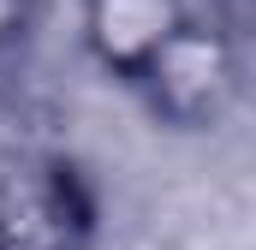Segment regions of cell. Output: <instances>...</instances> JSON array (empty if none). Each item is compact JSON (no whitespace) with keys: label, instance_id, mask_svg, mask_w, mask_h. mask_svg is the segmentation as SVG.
Returning a JSON list of instances; mask_svg holds the SVG:
<instances>
[{"label":"cell","instance_id":"obj_1","mask_svg":"<svg viewBox=\"0 0 256 250\" xmlns=\"http://www.w3.org/2000/svg\"><path fill=\"white\" fill-rule=\"evenodd\" d=\"M96 196L78 161L24 125H0V250H84Z\"/></svg>","mask_w":256,"mask_h":250},{"label":"cell","instance_id":"obj_2","mask_svg":"<svg viewBox=\"0 0 256 250\" xmlns=\"http://www.w3.org/2000/svg\"><path fill=\"white\" fill-rule=\"evenodd\" d=\"M238 36L220 30L214 18H185L161 48L155 60L131 78V90L149 102V114L173 131H214L238 108V90H244V66H238Z\"/></svg>","mask_w":256,"mask_h":250},{"label":"cell","instance_id":"obj_3","mask_svg":"<svg viewBox=\"0 0 256 250\" xmlns=\"http://www.w3.org/2000/svg\"><path fill=\"white\" fill-rule=\"evenodd\" d=\"M185 18V0H84V42L120 84H131Z\"/></svg>","mask_w":256,"mask_h":250},{"label":"cell","instance_id":"obj_4","mask_svg":"<svg viewBox=\"0 0 256 250\" xmlns=\"http://www.w3.org/2000/svg\"><path fill=\"white\" fill-rule=\"evenodd\" d=\"M30 18H36V0H0V60L30 36Z\"/></svg>","mask_w":256,"mask_h":250}]
</instances>
